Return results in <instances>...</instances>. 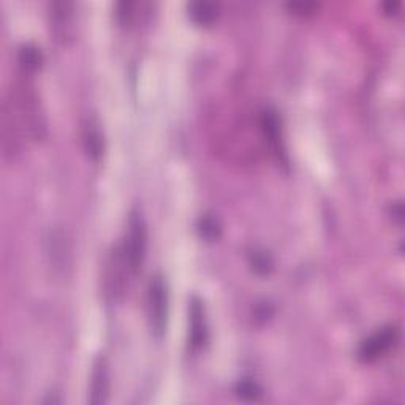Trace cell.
<instances>
[{
    "label": "cell",
    "mask_w": 405,
    "mask_h": 405,
    "mask_svg": "<svg viewBox=\"0 0 405 405\" xmlns=\"http://www.w3.org/2000/svg\"><path fill=\"white\" fill-rule=\"evenodd\" d=\"M384 7L386 8L388 15H396V11L401 8V3H399V2H388V3L384 5Z\"/></svg>",
    "instance_id": "obj_13"
},
{
    "label": "cell",
    "mask_w": 405,
    "mask_h": 405,
    "mask_svg": "<svg viewBox=\"0 0 405 405\" xmlns=\"http://www.w3.org/2000/svg\"><path fill=\"white\" fill-rule=\"evenodd\" d=\"M188 15L197 24L208 26L214 22L219 15V3L213 2H192L188 3Z\"/></svg>",
    "instance_id": "obj_8"
},
{
    "label": "cell",
    "mask_w": 405,
    "mask_h": 405,
    "mask_svg": "<svg viewBox=\"0 0 405 405\" xmlns=\"http://www.w3.org/2000/svg\"><path fill=\"white\" fill-rule=\"evenodd\" d=\"M129 228H127L125 241L122 244L125 262L129 264L132 276L141 273L144 258L147 251V225L141 213L133 210L129 217Z\"/></svg>",
    "instance_id": "obj_1"
},
{
    "label": "cell",
    "mask_w": 405,
    "mask_h": 405,
    "mask_svg": "<svg viewBox=\"0 0 405 405\" xmlns=\"http://www.w3.org/2000/svg\"><path fill=\"white\" fill-rule=\"evenodd\" d=\"M70 7V3H53V32L55 38L62 43L73 38V26H71L73 19H71V13L66 11Z\"/></svg>",
    "instance_id": "obj_6"
},
{
    "label": "cell",
    "mask_w": 405,
    "mask_h": 405,
    "mask_svg": "<svg viewBox=\"0 0 405 405\" xmlns=\"http://www.w3.org/2000/svg\"><path fill=\"white\" fill-rule=\"evenodd\" d=\"M199 231H201V235L206 237V240L213 241V240H217L219 237L220 226L214 219L204 217V219H201V224H199Z\"/></svg>",
    "instance_id": "obj_12"
},
{
    "label": "cell",
    "mask_w": 405,
    "mask_h": 405,
    "mask_svg": "<svg viewBox=\"0 0 405 405\" xmlns=\"http://www.w3.org/2000/svg\"><path fill=\"white\" fill-rule=\"evenodd\" d=\"M251 264L258 274H268L273 269V260L266 252L255 251L251 255Z\"/></svg>",
    "instance_id": "obj_11"
},
{
    "label": "cell",
    "mask_w": 405,
    "mask_h": 405,
    "mask_svg": "<svg viewBox=\"0 0 405 405\" xmlns=\"http://www.w3.org/2000/svg\"><path fill=\"white\" fill-rule=\"evenodd\" d=\"M91 397L92 405H103L109 396V369L105 357H98L92 366L91 374Z\"/></svg>",
    "instance_id": "obj_4"
},
{
    "label": "cell",
    "mask_w": 405,
    "mask_h": 405,
    "mask_svg": "<svg viewBox=\"0 0 405 405\" xmlns=\"http://www.w3.org/2000/svg\"><path fill=\"white\" fill-rule=\"evenodd\" d=\"M84 143H86V149L91 157L98 159L100 155L103 154V140L102 135L96 125H92L91 122L86 125L84 130Z\"/></svg>",
    "instance_id": "obj_9"
},
{
    "label": "cell",
    "mask_w": 405,
    "mask_h": 405,
    "mask_svg": "<svg viewBox=\"0 0 405 405\" xmlns=\"http://www.w3.org/2000/svg\"><path fill=\"white\" fill-rule=\"evenodd\" d=\"M146 310L152 336L157 341H162L168 326V288L162 277H154L149 284Z\"/></svg>",
    "instance_id": "obj_2"
},
{
    "label": "cell",
    "mask_w": 405,
    "mask_h": 405,
    "mask_svg": "<svg viewBox=\"0 0 405 405\" xmlns=\"http://www.w3.org/2000/svg\"><path fill=\"white\" fill-rule=\"evenodd\" d=\"M237 396L246 399V401H257V399L263 395V390L260 388L257 381L252 380H242L236 386Z\"/></svg>",
    "instance_id": "obj_10"
},
{
    "label": "cell",
    "mask_w": 405,
    "mask_h": 405,
    "mask_svg": "<svg viewBox=\"0 0 405 405\" xmlns=\"http://www.w3.org/2000/svg\"><path fill=\"white\" fill-rule=\"evenodd\" d=\"M399 342V330L395 325L385 326V328L374 332L372 336L363 341L358 350V358L363 363H374L384 357Z\"/></svg>",
    "instance_id": "obj_3"
},
{
    "label": "cell",
    "mask_w": 405,
    "mask_h": 405,
    "mask_svg": "<svg viewBox=\"0 0 405 405\" xmlns=\"http://www.w3.org/2000/svg\"><path fill=\"white\" fill-rule=\"evenodd\" d=\"M190 339L192 345L195 348L203 347L204 342L208 341V326L206 318H204V307L203 303L197 296H193L190 301Z\"/></svg>",
    "instance_id": "obj_5"
},
{
    "label": "cell",
    "mask_w": 405,
    "mask_h": 405,
    "mask_svg": "<svg viewBox=\"0 0 405 405\" xmlns=\"http://www.w3.org/2000/svg\"><path fill=\"white\" fill-rule=\"evenodd\" d=\"M18 60H19L21 69L24 70L26 73H33V71L40 70L44 57H43L42 49L38 48L37 44L26 43L19 48Z\"/></svg>",
    "instance_id": "obj_7"
}]
</instances>
